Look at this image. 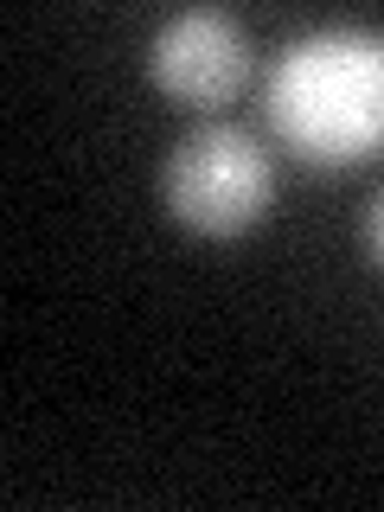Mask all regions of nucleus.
<instances>
[{
    "label": "nucleus",
    "instance_id": "obj_1",
    "mask_svg": "<svg viewBox=\"0 0 384 512\" xmlns=\"http://www.w3.org/2000/svg\"><path fill=\"white\" fill-rule=\"evenodd\" d=\"M269 128L308 167H352L384 148V32H301L269 71Z\"/></svg>",
    "mask_w": 384,
    "mask_h": 512
},
{
    "label": "nucleus",
    "instance_id": "obj_3",
    "mask_svg": "<svg viewBox=\"0 0 384 512\" xmlns=\"http://www.w3.org/2000/svg\"><path fill=\"white\" fill-rule=\"evenodd\" d=\"M148 64H154V84L167 96L212 109V103L244 90L250 39H244V26H237L224 7H186V13H173V20L154 32Z\"/></svg>",
    "mask_w": 384,
    "mask_h": 512
},
{
    "label": "nucleus",
    "instance_id": "obj_4",
    "mask_svg": "<svg viewBox=\"0 0 384 512\" xmlns=\"http://www.w3.org/2000/svg\"><path fill=\"white\" fill-rule=\"evenodd\" d=\"M365 244H372V256L384 263V192L372 199V212H365Z\"/></svg>",
    "mask_w": 384,
    "mask_h": 512
},
{
    "label": "nucleus",
    "instance_id": "obj_2",
    "mask_svg": "<svg viewBox=\"0 0 384 512\" xmlns=\"http://www.w3.org/2000/svg\"><path fill=\"white\" fill-rule=\"evenodd\" d=\"M167 205L205 237H237L276 199V160L237 122H205L167 154Z\"/></svg>",
    "mask_w": 384,
    "mask_h": 512
}]
</instances>
